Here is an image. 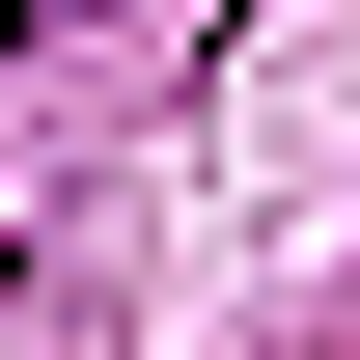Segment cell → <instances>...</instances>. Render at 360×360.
<instances>
[{
	"label": "cell",
	"instance_id": "obj_2",
	"mask_svg": "<svg viewBox=\"0 0 360 360\" xmlns=\"http://www.w3.org/2000/svg\"><path fill=\"white\" fill-rule=\"evenodd\" d=\"M0 28H56V0H0Z\"/></svg>",
	"mask_w": 360,
	"mask_h": 360
},
{
	"label": "cell",
	"instance_id": "obj_3",
	"mask_svg": "<svg viewBox=\"0 0 360 360\" xmlns=\"http://www.w3.org/2000/svg\"><path fill=\"white\" fill-rule=\"evenodd\" d=\"M0 56H28V28H0Z\"/></svg>",
	"mask_w": 360,
	"mask_h": 360
},
{
	"label": "cell",
	"instance_id": "obj_1",
	"mask_svg": "<svg viewBox=\"0 0 360 360\" xmlns=\"http://www.w3.org/2000/svg\"><path fill=\"white\" fill-rule=\"evenodd\" d=\"M56 305H84V277H56V250H28V277H0V360H56Z\"/></svg>",
	"mask_w": 360,
	"mask_h": 360
}]
</instances>
